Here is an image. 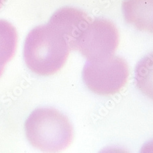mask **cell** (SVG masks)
I'll list each match as a JSON object with an SVG mask.
<instances>
[{
  "label": "cell",
  "instance_id": "1",
  "mask_svg": "<svg viewBox=\"0 0 153 153\" xmlns=\"http://www.w3.org/2000/svg\"><path fill=\"white\" fill-rule=\"evenodd\" d=\"M71 51L65 38L48 24L33 28L25 39V64L33 73L50 76L65 65Z\"/></svg>",
  "mask_w": 153,
  "mask_h": 153
},
{
  "label": "cell",
  "instance_id": "2",
  "mask_svg": "<svg viewBox=\"0 0 153 153\" xmlns=\"http://www.w3.org/2000/svg\"><path fill=\"white\" fill-rule=\"evenodd\" d=\"M25 132L30 143L44 152L65 150L72 143L73 127L68 118L52 108L33 111L25 123Z\"/></svg>",
  "mask_w": 153,
  "mask_h": 153
},
{
  "label": "cell",
  "instance_id": "3",
  "mask_svg": "<svg viewBox=\"0 0 153 153\" xmlns=\"http://www.w3.org/2000/svg\"><path fill=\"white\" fill-rule=\"evenodd\" d=\"M129 76L125 59L114 55L99 61L88 62L83 70V79L89 90L102 96L120 93Z\"/></svg>",
  "mask_w": 153,
  "mask_h": 153
},
{
  "label": "cell",
  "instance_id": "4",
  "mask_svg": "<svg viewBox=\"0 0 153 153\" xmlns=\"http://www.w3.org/2000/svg\"><path fill=\"white\" fill-rule=\"evenodd\" d=\"M119 44L120 34L115 25L107 19H96L79 36L74 50L93 62L114 55Z\"/></svg>",
  "mask_w": 153,
  "mask_h": 153
},
{
  "label": "cell",
  "instance_id": "5",
  "mask_svg": "<svg viewBox=\"0 0 153 153\" xmlns=\"http://www.w3.org/2000/svg\"><path fill=\"white\" fill-rule=\"evenodd\" d=\"M93 19L84 11L71 7H62L51 17L47 24L65 38L71 50Z\"/></svg>",
  "mask_w": 153,
  "mask_h": 153
},
{
  "label": "cell",
  "instance_id": "6",
  "mask_svg": "<svg viewBox=\"0 0 153 153\" xmlns=\"http://www.w3.org/2000/svg\"><path fill=\"white\" fill-rule=\"evenodd\" d=\"M125 20L140 31L152 32V0H124Z\"/></svg>",
  "mask_w": 153,
  "mask_h": 153
},
{
  "label": "cell",
  "instance_id": "7",
  "mask_svg": "<svg viewBox=\"0 0 153 153\" xmlns=\"http://www.w3.org/2000/svg\"><path fill=\"white\" fill-rule=\"evenodd\" d=\"M18 44V33L14 25L0 19V78L7 64L14 58Z\"/></svg>",
  "mask_w": 153,
  "mask_h": 153
},
{
  "label": "cell",
  "instance_id": "8",
  "mask_svg": "<svg viewBox=\"0 0 153 153\" xmlns=\"http://www.w3.org/2000/svg\"><path fill=\"white\" fill-rule=\"evenodd\" d=\"M6 0H0V9H1L4 6Z\"/></svg>",
  "mask_w": 153,
  "mask_h": 153
}]
</instances>
